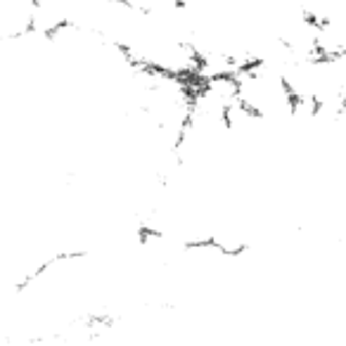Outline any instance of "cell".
Masks as SVG:
<instances>
[{
  "label": "cell",
  "instance_id": "obj_1",
  "mask_svg": "<svg viewBox=\"0 0 346 346\" xmlns=\"http://www.w3.org/2000/svg\"><path fill=\"white\" fill-rule=\"evenodd\" d=\"M235 105L249 117L268 126H282L294 121L297 102L278 64L256 60L240 67L233 74Z\"/></svg>",
  "mask_w": 346,
  "mask_h": 346
}]
</instances>
